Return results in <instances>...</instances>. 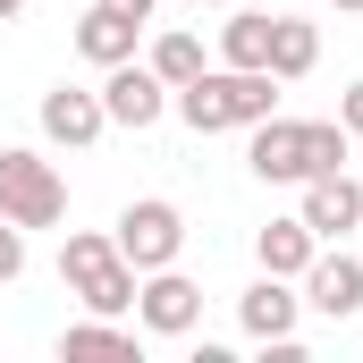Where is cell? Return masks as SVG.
I'll return each instance as SVG.
<instances>
[{
  "label": "cell",
  "instance_id": "obj_1",
  "mask_svg": "<svg viewBox=\"0 0 363 363\" xmlns=\"http://www.w3.org/2000/svg\"><path fill=\"white\" fill-rule=\"evenodd\" d=\"M254 144H245V161H254V178L262 186H304V178H321V169H347V127L338 118H254L245 127Z\"/></svg>",
  "mask_w": 363,
  "mask_h": 363
},
{
  "label": "cell",
  "instance_id": "obj_2",
  "mask_svg": "<svg viewBox=\"0 0 363 363\" xmlns=\"http://www.w3.org/2000/svg\"><path fill=\"white\" fill-rule=\"evenodd\" d=\"M169 110L194 135H228V127H254V118L279 110V77L271 68H203L194 85L169 93Z\"/></svg>",
  "mask_w": 363,
  "mask_h": 363
},
{
  "label": "cell",
  "instance_id": "obj_3",
  "mask_svg": "<svg viewBox=\"0 0 363 363\" xmlns=\"http://www.w3.org/2000/svg\"><path fill=\"white\" fill-rule=\"evenodd\" d=\"M135 262L110 245V228H77L68 245H60V287L85 304V313H135Z\"/></svg>",
  "mask_w": 363,
  "mask_h": 363
},
{
  "label": "cell",
  "instance_id": "obj_4",
  "mask_svg": "<svg viewBox=\"0 0 363 363\" xmlns=\"http://www.w3.org/2000/svg\"><path fill=\"white\" fill-rule=\"evenodd\" d=\"M0 211L17 228H60L68 220V178L34 144H0Z\"/></svg>",
  "mask_w": 363,
  "mask_h": 363
},
{
  "label": "cell",
  "instance_id": "obj_5",
  "mask_svg": "<svg viewBox=\"0 0 363 363\" xmlns=\"http://www.w3.org/2000/svg\"><path fill=\"white\" fill-rule=\"evenodd\" d=\"M110 245H118L135 271H169V262L186 254V211H178V203H161V194H144V203H127V211H118Z\"/></svg>",
  "mask_w": 363,
  "mask_h": 363
},
{
  "label": "cell",
  "instance_id": "obj_6",
  "mask_svg": "<svg viewBox=\"0 0 363 363\" xmlns=\"http://www.w3.org/2000/svg\"><path fill=\"white\" fill-rule=\"evenodd\" d=\"M237 321H245V338H262L271 355H296V321H304V296H296V279H254L245 296H237Z\"/></svg>",
  "mask_w": 363,
  "mask_h": 363
},
{
  "label": "cell",
  "instance_id": "obj_7",
  "mask_svg": "<svg viewBox=\"0 0 363 363\" xmlns=\"http://www.w3.org/2000/svg\"><path fill=\"white\" fill-rule=\"evenodd\" d=\"M135 321L152 330V338H186L194 321H203V287L169 262V271H144L135 279Z\"/></svg>",
  "mask_w": 363,
  "mask_h": 363
},
{
  "label": "cell",
  "instance_id": "obj_8",
  "mask_svg": "<svg viewBox=\"0 0 363 363\" xmlns=\"http://www.w3.org/2000/svg\"><path fill=\"white\" fill-rule=\"evenodd\" d=\"M296 220H304L321 245L355 237V228H363V186L347 178V169H321V178H304V203H296Z\"/></svg>",
  "mask_w": 363,
  "mask_h": 363
},
{
  "label": "cell",
  "instance_id": "obj_9",
  "mask_svg": "<svg viewBox=\"0 0 363 363\" xmlns=\"http://www.w3.org/2000/svg\"><path fill=\"white\" fill-rule=\"evenodd\" d=\"M101 110H110V127H161V110H169V85L152 77V68H135V60H118V68H101Z\"/></svg>",
  "mask_w": 363,
  "mask_h": 363
},
{
  "label": "cell",
  "instance_id": "obj_10",
  "mask_svg": "<svg viewBox=\"0 0 363 363\" xmlns=\"http://www.w3.org/2000/svg\"><path fill=\"white\" fill-rule=\"evenodd\" d=\"M304 304H313L321 321H355V313H363V262L321 245V254L304 262Z\"/></svg>",
  "mask_w": 363,
  "mask_h": 363
},
{
  "label": "cell",
  "instance_id": "obj_11",
  "mask_svg": "<svg viewBox=\"0 0 363 363\" xmlns=\"http://www.w3.org/2000/svg\"><path fill=\"white\" fill-rule=\"evenodd\" d=\"M34 118H43V135H51V144H68V152H85L93 135L110 127V110H101V93H93V85H51Z\"/></svg>",
  "mask_w": 363,
  "mask_h": 363
},
{
  "label": "cell",
  "instance_id": "obj_12",
  "mask_svg": "<svg viewBox=\"0 0 363 363\" xmlns=\"http://www.w3.org/2000/svg\"><path fill=\"white\" fill-rule=\"evenodd\" d=\"M135 43H144V26H135V17H118V9H101V0L77 17V51H85L93 68H118V60H135Z\"/></svg>",
  "mask_w": 363,
  "mask_h": 363
},
{
  "label": "cell",
  "instance_id": "obj_13",
  "mask_svg": "<svg viewBox=\"0 0 363 363\" xmlns=\"http://www.w3.org/2000/svg\"><path fill=\"white\" fill-rule=\"evenodd\" d=\"M313 254H321V237H313L304 220H262V228H254V262L271 279H304Z\"/></svg>",
  "mask_w": 363,
  "mask_h": 363
},
{
  "label": "cell",
  "instance_id": "obj_14",
  "mask_svg": "<svg viewBox=\"0 0 363 363\" xmlns=\"http://www.w3.org/2000/svg\"><path fill=\"white\" fill-rule=\"evenodd\" d=\"M313 60H321V26L313 17H271V77L279 85L313 77Z\"/></svg>",
  "mask_w": 363,
  "mask_h": 363
},
{
  "label": "cell",
  "instance_id": "obj_15",
  "mask_svg": "<svg viewBox=\"0 0 363 363\" xmlns=\"http://www.w3.org/2000/svg\"><path fill=\"white\" fill-rule=\"evenodd\" d=\"M220 68H271V17H262V9H228V26H220Z\"/></svg>",
  "mask_w": 363,
  "mask_h": 363
},
{
  "label": "cell",
  "instance_id": "obj_16",
  "mask_svg": "<svg viewBox=\"0 0 363 363\" xmlns=\"http://www.w3.org/2000/svg\"><path fill=\"white\" fill-rule=\"evenodd\" d=\"M144 68H152L161 85L178 93V85H194V77L211 68V51H203V34H186V26H169V34L152 43V60H144Z\"/></svg>",
  "mask_w": 363,
  "mask_h": 363
},
{
  "label": "cell",
  "instance_id": "obj_17",
  "mask_svg": "<svg viewBox=\"0 0 363 363\" xmlns=\"http://www.w3.org/2000/svg\"><path fill=\"white\" fill-rule=\"evenodd\" d=\"M135 330H118V313H85V321H68V338H60V355H127L135 363Z\"/></svg>",
  "mask_w": 363,
  "mask_h": 363
},
{
  "label": "cell",
  "instance_id": "obj_18",
  "mask_svg": "<svg viewBox=\"0 0 363 363\" xmlns=\"http://www.w3.org/2000/svg\"><path fill=\"white\" fill-rule=\"evenodd\" d=\"M9 279H26V228L0 211V287H9Z\"/></svg>",
  "mask_w": 363,
  "mask_h": 363
},
{
  "label": "cell",
  "instance_id": "obj_19",
  "mask_svg": "<svg viewBox=\"0 0 363 363\" xmlns=\"http://www.w3.org/2000/svg\"><path fill=\"white\" fill-rule=\"evenodd\" d=\"M338 127H347V135H363V77L338 93Z\"/></svg>",
  "mask_w": 363,
  "mask_h": 363
},
{
  "label": "cell",
  "instance_id": "obj_20",
  "mask_svg": "<svg viewBox=\"0 0 363 363\" xmlns=\"http://www.w3.org/2000/svg\"><path fill=\"white\" fill-rule=\"evenodd\" d=\"M101 9H118V17H135V26H152V9H161V0H101Z\"/></svg>",
  "mask_w": 363,
  "mask_h": 363
},
{
  "label": "cell",
  "instance_id": "obj_21",
  "mask_svg": "<svg viewBox=\"0 0 363 363\" xmlns=\"http://www.w3.org/2000/svg\"><path fill=\"white\" fill-rule=\"evenodd\" d=\"M17 9H26V0H0V26H9V17H17Z\"/></svg>",
  "mask_w": 363,
  "mask_h": 363
},
{
  "label": "cell",
  "instance_id": "obj_22",
  "mask_svg": "<svg viewBox=\"0 0 363 363\" xmlns=\"http://www.w3.org/2000/svg\"><path fill=\"white\" fill-rule=\"evenodd\" d=\"M194 9H237V0H194Z\"/></svg>",
  "mask_w": 363,
  "mask_h": 363
},
{
  "label": "cell",
  "instance_id": "obj_23",
  "mask_svg": "<svg viewBox=\"0 0 363 363\" xmlns=\"http://www.w3.org/2000/svg\"><path fill=\"white\" fill-rule=\"evenodd\" d=\"M330 9H363V0H330Z\"/></svg>",
  "mask_w": 363,
  "mask_h": 363
}]
</instances>
